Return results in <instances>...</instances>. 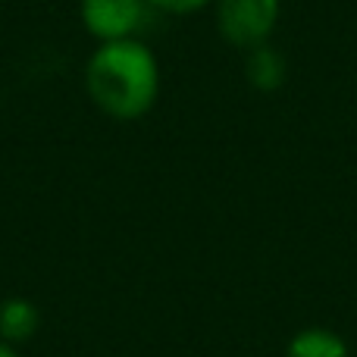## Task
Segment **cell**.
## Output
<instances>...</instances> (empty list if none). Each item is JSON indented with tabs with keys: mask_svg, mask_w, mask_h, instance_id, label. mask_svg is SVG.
Instances as JSON below:
<instances>
[{
	"mask_svg": "<svg viewBox=\"0 0 357 357\" xmlns=\"http://www.w3.org/2000/svg\"><path fill=\"white\" fill-rule=\"evenodd\" d=\"M248 79H251L254 88L260 91H273V88L282 85L285 79V63L276 50L270 47H251V56H248Z\"/></svg>",
	"mask_w": 357,
	"mask_h": 357,
	"instance_id": "cell-6",
	"label": "cell"
},
{
	"mask_svg": "<svg viewBox=\"0 0 357 357\" xmlns=\"http://www.w3.org/2000/svg\"><path fill=\"white\" fill-rule=\"evenodd\" d=\"M289 357H348V348L329 329H304L291 339Z\"/></svg>",
	"mask_w": 357,
	"mask_h": 357,
	"instance_id": "cell-5",
	"label": "cell"
},
{
	"mask_svg": "<svg viewBox=\"0 0 357 357\" xmlns=\"http://www.w3.org/2000/svg\"><path fill=\"white\" fill-rule=\"evenodd\" d=\"M279 19V0H220V31L238 47H260Z\"/></svg>",
	"mask_w": 357,
	"mask_h": 357,
	"instance_id": "cell-2",
	"label": "cell"
},
{
	"mask_svg": "<svg viewBox=\"0 0 357 357\" xmlns=\"http://www.w3.org/2000/svg\"><path fill=\"white\" fill-rule=\"evenodd\" d=\"M38 329V310L35 304L22 301V298H13L0 307V339L3 342H22L31 339Z\"/></svg>",
	"mask_w": 357,
	"mask_h": 357,
	"instance_id": "cell-4",
	"label": "cell"
},
{
	"mask_svg": "<svg viewBox=\"0 0 357 357\" xmlns=\"http://www.w3.org/2000/svg\"><path fill=\"white\" fill-rule=\"evenodd\" d=\"M0 357H19V354H16V348H13L10 342L0 339Z\"/></svg>",
	"mask_w": 357,
	"mask_h": 357,
	"instance_id": "cell-8",
	"label": "cell"
},
{
	"mask_svg": "<svg viewBox=\"0 0 357 357\" xmlns=\"http://www.w3.org/2000/svg\"><path fill=\"white\" fill-rule=\"evenodd\" d=\"M144 3L148 0H82V19L104 44L129 41L144 22Z\"/></svg>",
	"mask_w": 357,
	"mask_h": 357,
	"instance_id": "cell-3",
	"label": "cell"
},
{
	"mask_svg": "<svg viewBox=\"0 0 357 357\" xmlns=\"http://www.w3.org/2000/svg\"><path fill=\"white\" fill-rule=\"evenodd\" d=\"M151 6L157 10H167V13H195L197 6H204L207 0H148Z\"/></svg>",
	"mask_w": 357,
	"mask_h": 357,
	"instance_id": "cell-7",
	"label": "cell"
},
{
	"mask_svg": "<svg viewBox=\"0 0 357 357\" xmlns=\"http://www.w3.org/2000/svg\"><path fill=\"white\" fill-rule=\"evenodd\" d=\"M88 91L110 116L135 119L157 98V60L142 41H110L88 63Z\"/></svg>",
	"mask_w": 357,
	"mask_h": 357,
	"instance_id": "cell-1",
	"label": "cell"
}]
</instances>
